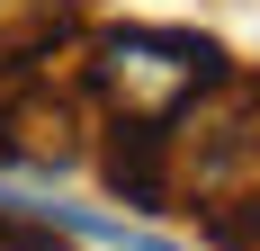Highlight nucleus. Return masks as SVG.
<instances>
[{
    "instance_id": "obj_1",
    "label": "nucleus",
    "mask_w": 260,
    "mask_h": 251,
    "mask_svg": "<svg viewBox=\"0 0 260 251\" xmlns=\"http://www.w3.org/2000/svg\"><path fill=\"white\" fill-rule=\"evenodd\" d=\"M81 81H90V99H99L108 117L180 125L188 108H207L215 90L234 81V63H224V45L198 36V27H108V36H90Z\"/></svg>"
}]
</instances>
